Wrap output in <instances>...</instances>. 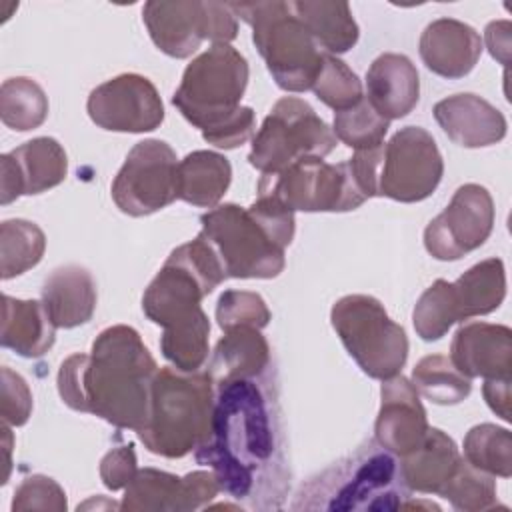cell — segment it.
<instances>
[{"mask_svg":"<svg viewBox=\"0 0 512 512\" xmlns=\"http://www.w3.org/2000/svg\"><path fill=\"white\" fill-rule=\"evenodd\" d=\"M24 510H66V494L62 486L44 474H34L22 480L12 498V512Z\"/></svg>","mask_w":512,"mask_h":512,"instance_id":"obj_42","label":"cell"},{"mask_svg":"<svg viewBox=\"0 0 512 512\" xmlns=\"http://www.w3.org/2000/svg\"><path fill=\"white\" fill-rule=\"evenodd\" d=\"M510 30L512 24L508 20H494L486 26V46L492 58H496L500 64H508V54H510Z\"/></svg>","mask_w":512,"mask_h":512,"instance_id":"obj_46","label":"cell"},{"mask_svg":"<svg viewBox=\"0 0 512 512\" xmlns=\"http://www.w3.org/2000/svg\"><path fill=\"white\" fill-rule=\"evenodd\" d=\"M46 250L42 228L30 220L12 218L0 224V266L2 280L24 274L34 268Z\"/></svg>","mask_w":512,"mask_h":512,"instance_id":"obj_32","label":"cell"},{"mask_svg":"<svg viewBox=\"0 0 512 512\" xmlns=\"http://www.w3.org/2000/svg\"><path fill=\"white\" fill-rule=\"evenodd\" d=\"M56 340V326L38 300H18L2 296L0 344L24 358L46 354Z\"/></svg>","mask_w":512,"mask_h":512,"instance_id":"obj_25","label":"cell"},{"mask_svg":"<svg viewBox=\"0 0 512 512\" xmlns=\"http://www.w3.org/2000/svg\"><path fill=\"white\" fill-rule=\"evenodd\" d=\"M248 74V62L234 46L212 44L186 66L172 104L208 142L244 114L240 100Z\"/></svg>","mask_w":512,"mask_h":512,"instance_id":"obj_5","label":"cell"},{"mask_svg":"<svg viewBox=\"0 0 512 512\" xmlns=\"http://www.w3.org/2000/svg\"><path fill=\"white\" fill-rule=\"evenodd\" d=\"M10 424H2V440H4V454H6V458H4V464H6V472H4V478H2V484H6V480H8V474H10V452H12V432H10V428H8Z\"/></svg>","mask_w":512,"mask_h":512,"instance_id":"obj_47","label":"cell"},{"mask_svg":"<svg viewBox=\"0 0 512 512\" xmlns=\"http://www.w3.org/2000/svg\"><path fill=\"white\" fill-rule=\"evenodd\" d=\"M510 380L512 378H492L486 380L482 386V394L484 400L488 404V408L500 416L504 422H510Z\"/></svg>","mask_w":512,"mask_h":512,"instance_id":"obj_45","label":"cell"},{"mask_svg":"<svg viewBox=\"0 0 512 512\" xmlns=\"http://www.w3.org/2000/svg\"><path fill=\"white\" fill-rule=\"evenodd\" d=\"M418 394L440 406L460 404L472 392V380L466 378L448 356H424L412 370V380Z\"/></svg>","mask_w":512,"mask_h":512,"instance_id":"obj_31","label":"cell"},{"mask_svg":"<svg viewBox=\"0 0 512 512\" xmlns=\"http://www.w3.org/2000/svg\"><path fill=\"white\" fill-rule=\"evenodd\" d=\"M226 278L212 246L198 234L170 252L142 296V310L154 324L174 326L198 314L202 298Z\"/></svg>","mask_w":512,"mask_h":512,"instance_id":"obj_7","label":"cell"},{"mask_svg":"<svg viewBox=\"0 0 512 512\" xmlns=\"http://www.w3.org/2000/svg\"><path fill=\"white\" fill-rule=\"evenodd\" d=\"M156 372V360L140 334L114 324L96 336L90 354H72L60 364L58 394L72 410L140 432L150 418Z\"/></svg>","mask_w":512,"mask_h":512,"instance_id":"obj_2","label":"cell"},{"mask_svg":"<svg viewBox=\"0 0 512 512\" xmlns=\"http://www.w3.org/2000/svg\"><path fill=\"white\" fill-rule=\"evenodd\" d=\"M366 98L386 120L408 116L420 98V78L404 54H380L366 72Z\"/></svg>","mask_w":512,"mask_h":512,"instance_id":"obj_23","label":"cell"},{"mask_svg":"<svg viewBox=\"0 0 512 512\" xmlns=\"http://www.w3.org/2000/svg\"><path fill=\"white\" fill-rule=\"evenodd\" d=\"M90 120L110 132H152L164 120L156 86L140 74H118L96 86L86 102Z\"/></svg>","mask_w":512,"mask_h":512,"instance_id":"obj_16","label":"cell"},{"mask_svg":"<svg viewBox=\"0 0 512 512\" xmlns=\"http://www.w3.org/2000/svg\"><path fill=\"white\" fill-rule=\"evenodd\" d=\"M48 116V98L42 86L26 76L8 78L0 88V118L4 126L26 132L38 128Z\"/></svg>","mask_w":512,"mask_h":512,"instance_id":"obj_34","label":"cell"},{"mask_svg":"<svg viewBox=\"0 0 512 512\" xmlns=\"http://www.w3.org/2000/svg\"><path fill=\"white\" fill-rule=\"evenodd\" d=\"M194 458L210 466L220 490L242 508H284L292 470L274 366L252 378L216 384L212 432Z\"/></svg>","mask_w":512,"mask_h":512,"instance_id":"obj_1","label":"cell"},{"mask_svg":"<svg viewBox=\"0 0 512 512\" xmlns=\"http://www.w3.org/2000/svg\"><path fill=\"white\" fill-rule=\"evenodd\" d=\"M178 158L164 140H142L132 146L112 182V200L120 212L140 218L178 198Z\"/></svg>","mask_w":512,"mask_h":512,"instance_id":"obj_14","label":"cell"},{"mask_svg":"<svg viewBox=\"0 0 512 512\" xmlns=\"http://www.w3.org/2000/svg\"><path fill=\"white\" fill-rule=\"evenodd\" d=\"M258 190L274 194L294 212H348L368 200L348 160L328 164L322 158H302L280 174H262Z\"/></svg>","mask_w":512,"mask_h":512,"instance_id":"obj_12","label":"cell"},{"mask_svg":"<svg viewBox=\"0 0 512 512\" xmlns=\"http://www.w3.org/2000/svg\"><path fill=\"white\" fill-rule=\"evenodd\" d=\"M220 484L214 472L196 470L176 476L156 468H140L124 490L120 508L126 512H190L204 508Z\"/></svg>","mask_w":512,"mask_h":512,"instance_id":"obj_17","label":"cell"},{"mask_svg":"<svg viewBox=\"0 0 512 512\" xmlns=\"http://www.w3.org/2000/svg\"><path fill=\"white\" fill-rule=\"evenodd\" d=\"M292 8L322 52L344 54L358 42V24L348 2L296 0Z\"/></svg>","mask_w":512,"mask_h":512,"instance_id":"obj_29","label":"cell"},{"mask_svg":"<svg viewBox=\"0 0 512 512\" xmlns=\"http://www.w3.org/2000/svg\"><path fill=\"white\" fill-rule=\"evenodd\" d=\"M96 282L78 264L56 268L42 284V304L56 328L86 324L96 310Z\"/></svg>","mask_w":512,"mask_h":512,"instance_id":"obj_24","label":"cell"},{"mask_svg":"<svg viewBox=\"0 0 512 512\" xmlns=\"http://www.w3.org/2000/svg\"><path fill=\"white\" fill-rule=\"evenodd\" d=\"M232 180L228 158L212 150H194L178 164V200L198 208H214Z\"/></svg>","mask_w":512,"mask_h":512,"instance_id":"obj_28","label":"cell"},{"mask_svg":"<svg viewBox=\"0 0 512 512\" xmlns=\"http://www.w3.org/2000/svg\"><path fill=\"white\" fill-rule=\"evenodd\" d=\"M428 428L426 410L414 384L402 374L382 380L374 440L402 458L422 444Z\"/></svg>","mask_w":512,"mask_h":512,"instance_id":"obj_19","label":"cell"},{"mask_svg":"<svg viewBox=\"0 0 512 512\" xmlns=\"http://www.w3.org/2000/svg\"><path fill=\"white\" fill-rule=\"evenodd\" d=\"M494 226V200L480 184H462L424 230V248L436 260H460L480 248Z\"/></svg>","mask_w":512,"mask_h":512,"instance_id":"obj_15","label":"cell"},{"mask_svg":"<svg viewBox=\"0 0 512 512\" xmlns=\"http://www.w3.org/2000/svg\"><path fill=\"white\" fill-rule=\"evenodd\" d=\"M330 322L364 374L376 380L400 374L408 358V336L380 300L368 294L342 296L330 310Z\"/></svg>","mask_w":512,"mask_h":512,"instance_id":"obj_8","label":"cell"},{"mask_svg":"<svg viewBox=\"0 0 512 512\" xmlns=\"http://www.w3.org/2000/svg\"><path fill=\"white\" fill-rule=\"evenodd\" d=\"M228 6L252 28V42L278 88L312 90L324 52L296 16L292 2H230Z\"/></svg>","mask_w":512,"mask_h":512,"instance_id":"obj_6","label":"cell"},{"mask_svg":"<svg viewBox=\"0 0 512 512\" xmlns=\"http://www.w3.org/2000/svg\"><path fill=\"white\" fill-rule=\"evenodd\" d=\"M200 234L212 246L228 278H276L284 250L264 232L256 218L238 204H220L200 216Z\"/></svg>","mask_w":512,"mask_h":512,"instance_id":"obj_10","label":"cell"},{"mask_svg":"<svg viewBox=\"0 0 512 512\" xmlns=\"http://www.w3.org/2000/svg\"><path fill=\"white\" fill-rule=\"evenodd\" d=\"M272 314L264 298L248 290H226L220 294L216 304L218 326L226 332L238 326H250L262 330L268 326Z\"/></svg>","mask_w":512,"mask_h":512,"instance_id":"obj_40","label":"cell"},{"mask_svg":"<svg viewBox=\"0 0 512 512\" xmlns=\"http://www.w3.org/2000/svg\"><path fill=\"white\" fill-rule=\"evenodd\" d=\"M142 20L156 48L172 58L192 56L204 40L230 44L238 34L236 16L222 2L152 0L144 4Z\"/></svg>","mask_w":512,"mask_h":512,"instance_id":"obj_11","label":"cell"},{"mask_svg":"<svg viewBox=\"0 0 512 512\" xmlns=\"http://www.w3.org/2000/svg\"><path fill=\"white\" fill-rule=\"evenodd\" d=\"M418 50L430 72L442 78H464L480 60L482 38L466 22L438 18L424 28Z\"/></svg>","mask_w":512,"mask_h":512,"instance_id":"obj_22","label":"cell"},{"mask_svg":"<svg viewBox=\"0 0 512 512\" xmlns=\"http://www.w3.org/2000/svg\"><path fill=\"white\" fill-rule=\"evenodd\" d=\"M270 366V346L260 330L250 326H238L226 330V334L216 342L208 374L212 376L216 386L236 378L258 376Z\"/></svg>","mask_w":512,"mask_h":512,"instance_id":"obj_27","label":"cell"},{"mask_svg":"<svg viewBox=\"0 0 512 512\" xmlns=\"http://www.w3.org/2000/svg\"><path fill=\"white\" fill-rule=\"evenodd\" d=\"M456 322L458 318L454 310L450 282L438 278L422 292L414 306V330L424 342H434L440 340Z\"/></svg>","mask_w":512,"mask_h":512,"instance_id":"obj_37","label":"cell"},{"mask_svg":"<svg viewBox=\"0 0 512 512\" xmlns=\"http://www.w3.org/2000/svg\"><path fill=\"white\" fill-rule=\"evenodd\" d=\"M312 90L316 98L334 112L348 110L364 98L362 82L356 72H352L344 60L328 52L322 56V66L312 84Z\"/></svg>","mask_w":512,"mask_h":512,"instance_id":"obj_38","label":"cell"},{"mask_svg":"<svg viewBox=\"0 0 512 512\" xmlns=\"http://www.w3.org/2000/svg\"><path fill=\"white\" fill-rule=\"evenodd\" d=\"M458 322L494 312L506 298V270L500 258H486L450 282Z\"/></svg>","mask_w":512,"mask_h":512,"instance_id":"obj_30","label":"cell"},{"mask_svg":"<svg viewBox=\"0 0 512 512\" xmlns=\"http://www.w3.org/2000/svg\"><path fill=\"white\" fill-rule=\"evenodd\" d=\"M68 158L62 144L50 136L32 138L0 156V202L42 194L64 182Z\"/></svg>","mask_w":512,"mask_h":512,"instance_id":"obj_18","label":"cell"},{"mask_svg":"<svg viewBox=\"0 0 512 512\" xmlns=\"http://www.w3.org/2000/svg\"><path fill=\"white\" fill-rule=\"evenodd\" d=\"M432 114L446 136L464 148L498 144L506 136V118L478 94L462 92L434 104Z\"/></svg>","mask_w":512,"mask_h":512,"instance_id":"obj_21","label":"cell"},{"mask_svg":"<svg viewBox=\"0 0 512 512\" xmlns=\"http://www.w3.org/2000/svg\"><path fill=\"white\" fill-rule=\"evenodd\" d=\"M388 128H390V120L382 118L372 108L366 96L352 108L334 112L332 132L336 140L344 142L354 150H366L382 144Z\"/></svg>","mask_w":512,"mask_h":512,"instance_id":"obj_39","label":"cell"},{"mask_svg":"<svg viewBox=\"0 0 512 512\" xmlns=\"http://www.w3.org/2000/svg\"><path fill=\"white\" fill-rule=\"evenodd\" d=\"M412 498L396 454L366 440L352 454L314 474L294 494L290 510H402Z\"/></svg>","mask_w":512,"mask_h":512,"instance_id":"obj_3","label":"cell"},{"mask_svg":"<svg viewBox=\"0 0 512 512\" xmlns=\"http://www.w3.org/2000/svg\"><path fill=\"white\" fill-rule=\"evenodd\" d=\"M210 320L204 310L192 318L164 328L160 338L162 356L180 372H198L208 360Z\"/></svg>","mask_w":512,"mask_h":512,"instance_id":"obj_33","label":"cell"},{"mask_svg":"<svg viewBox=\"0 0 512 512\" xmlns=\"http://www.w3.org/2000/svg\"><path fill=\"white\" fill-rule=\"evenodd\" d=\"M136 472L138 466L132 444L114 448L100 460V478L108 490L126 488L136 476Z\"/></svg>","mask_w":512,"mask_h":512,"instance_id":"obj_44","label":"cell"},{"mask_svg":"<svg viewBox=\"0 0 512 512\" xmlns=\"http://www.w3.org/2000/svg\"><path fill=\"white\" fill-rule=\"evenodd\" d=\"M336 146L332 128L296 96L280 98L252 136L250 164L262 174H280L302 158H324Z\"/></svg>","mask_w":512,"mask_h":512,"instance_id":"obj_9","label":"cell"},{"mask_svg":"<svg viewBox=\"0 0 512 512\" xmlns=\"http://www.w3.org/2000/svg\"><path fill=\"white\" fill-rule=\"evenodd\" d=\"M248 212L264 228V232L282 250L290 246L294 238V210L266 190H258V198L248 206Z\"/></svg>","mask_w":512,"mask_h":512,"instance_id":"obj_41","label":"cell"},{"mask_svg":"<svg viewBox=\"0 0 512 512\" xmlns=\"http://www.w3.org/2000/svg\"><path fill=\"white\" fill-rule=\"evenodd\" d=\"M216 386L208 370L180 372L164 366L152 382L148 424L138 438L148 452L182 458L198 450L212 432Z\"/></svg>","mask_w":512,"mask_h":512,"instance_id":"obj_4","label":"cell"},{"mask_svg":"<svg viewBox=\"0 0 512 512\" xmlns=\"http://www.w3.org/2000/svg\"><path fill=\"white\" fill-rule=\"evenodd\" d=\"M444 160L430 132L400 128L384 146L376 178V196L412 204L426 200L440 184Z\"/></svg>","mask_w":512,"mask_h":512,"instance_id":"obj_13","label":"cell"},{"mask_svg":"<svg viewBox=\"0 0 512 512\" xmlns=\"http://www.w3.org/2000/svg\"><path fill=\"white\" fill-rule=\"evenodd\" d=\"M464 460L474 468L500 478L512 476V436L496 424H478L464 438Z\"/></svg>","mask_w":512,"mask_h":512,"instance_id":"obj_35","label":"cell"},{"mask_svg":"<svg viewBox=\"0 0 512 512\" xmlns=\"http://www.w3.org/2000/svg\"><path fill=\"white\" fill-rule=\"evenodd\" d=\"M440 496L462 512L490 510L498 504L494 476L474 468L464 458H460L456 472L452 474Z\"/></svg>","mask_w":512,"mask_h":512,"instance_id":"obj_36","label":"cell"},{"mask_svg":"<svg viewBox=\"0 0 512 512\" xmlns=\"http://www.w3.org/2000/svg\"><path fill=\"white\" fill-rule=\"evenodd\" d=\"M452 364L466 378H512V330L504 324L468 322L450 344Z\"/></svg>","mask_w":512,"mask_h":512,"instance_id":"obj_20","label":"cell"},{"mask_svg":"<svg viewBox=\"0 0 512 512\" xmlns=\"http://www.w3.org/2000/svg\"><path fill=\"white\" fill-rule=\"evenodd\" d=\"M2 420L10 426H22L32 414V392L26 380L12 372L8 366L2 368V398H0Z\"/></svg>","mask_w":512,"mask_h":512,"instance_id":"obj_43","label":"cell"},{"mask_svg":"<svg viewBox=\"0 0 512 512\" xmlns=\"http://www.w3.org/2000/svg\"><path fill=\"white\" fill-rule=\"evenodd\" d=\"M460 452L456 442L440 428H428L422 444L402 456L400 468L412 492L440 494L458 468Z\"/></svg>","mask_w":512,"mask_h":512,"instance_id":"obj_26","label":"cell"}]
</instances>
